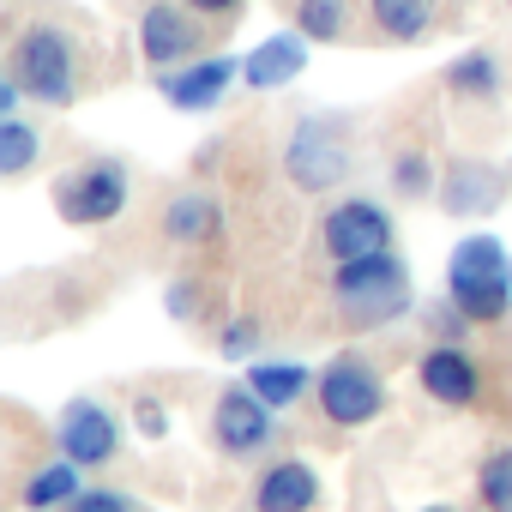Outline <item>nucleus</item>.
<instances>
[{"label": "nucleus", "instance_id": "nucleus-1", "mask_svg": "<svg viewBox=\"0 0 512 512\" xmlns=\"http://www.w3.org/2000/svg\"><path fill=\"white\" fill-rule=\"evenodd\" d=\"M332 302L350 326H392L410 314L416 290H410V266L398 253H368V260H338L332 272Z\"/></svg>", "mask_w": 512, "mask_h": 512}, {"label": "nucleus", "instance_id": "nucleus-2", "mask_svg": "<svg viewBox=\"0 0 512 512\" xmlns=\"http://www.w3.org/2000/svg\"><path fill=\"white\" fill-rule=\"evenodd\" d=\"M446 296L476 326H494L512 308V253L494 235H464L446 260Z\"/></svg>", "mask_w": 512, "mask_h": 512}, {"label": "nucleus", "instance_id": "nucleus-3", "mask_svg": "<svg viewBox=\"0 0 512 512\" xmlns=\"http://www.w3.org/2000/svg\"><path fill=\"white\" fill-rule=\"evenodd\" d=\"M7 73L25 85V97H37L49 109H67L79 97V55H73V37L61 25H25Z\"/></svg>", "mask_w": 512, "mask_h": 512}, {"label": "nucleus", "instance_id": "nucleus-4", "mask_svg": "<svg viewBox=\"0 0 512 512\" xmlns=\"http://www.w3.org/2000/svg\"><path fill=\"white\" fill-rule=\"evenodd\" d=\"M55 211H61L73 229L115 223V217L127 211V163H115V157H85V163H73V169L55 181Z\"/></svg>", "mask_w": 512, "mask_h": 512}, {"label": "nucleus", "instance_id": "nucleus-5", "mask_svg": "<svg viewBox=\"0 0 512 512\" xmlns=\"http://www.w3.org/2000/svg\"><path fill=\"white\" fill-rule=\"evenodd\" d=\"M314 398H320V416H326V422H338V428H368V422L386 410V380L374 374L368 356L344 350V356H332V362L320 368Z\"/></svg>", "mask_w": 512, "mask_h": 512}, {"label": "nucleus", "instance_id": "nucleus-6", "mask_svg": "<svg viewBox=\"0 0 512 512\" xmlns=\"http://www.w3.org/2000/svg\"><path fill=\"white\" fill-rule=\"evenodd\" d=\"M211 434L229 458H253V452H266L272 434H278V410L253 392V386H223L217 410H211Z\"/></svg>", "mask_w": 512, "mask_h": 512}, {"label": "nucleus", "instance_id": "nucleus-7", "mask_svg": "<svg viewBox=\"0 0 512 512\" xmlns=\"http://www.w3.org/2000/svg\"><path fill=\"white\" fill-rule=\"evenodd\" d=\"M284 169H290V181H296L302 193H326V187H338V181L350 175V145L338 139L332 121H302V127L290 133Z\"/></svg>", "mask_w": 512, "mask_h": 512}, {"label": "nucleus", "instance_id": "nucleus-8", "mask_svg": "<svg viewBox=\"0 0 512 512\" xmlns=\"http://www.w3.org/2000/svg\"><path fill=\"white\" fill-rule=\"evenodd\" d=\"M320 235H326L332 260H368V253H386L392 247V211L374 205V199H338L326 211Z\"/></svg>", "mask_w": 512, "mask_h": 512}, {"label": "nucleus", "instance_id": "nucleus-9", "mask_svg": "<svg viewBox=\"0 0 512 512\" xmlns=\"http://www.w3.org/2000/svg\"><path fill=\"white\" fill-rule=\"evenodd\" d=\"M61 452H67L73 464H85V470L115 464V452H121V422H115V410H109L103 398H73V404L61 410Z\"/></svg>", "mask_w": 512, "mask_h": 512}, {"label": "nucleus", "instance_id": "nucleus-10", "mask_svg": "<svg viewBox=\"0 0 512 512\" xmlns=\"http://www.w3.org/2000/svg\"><path fill=\"white\" fill-rule=\"evenodd\" d=\"M235 79H241V61L205 55V61H181V67H169V73L157 79V91H163L169 109H181V115H205V109L223 103V91H229Z\"/></svg>", "mask_w": 512, "mask_h": 512}, {"label": "nucleus", "instance_id": "nucleus-11", "mask_svg": "<svg viewBox=\"0 0 512 512\" xmlns=\"http://www.w3.org/2000/svg\"><path fill=\"white\" fill-rule=\"evenodd\" d=\"M193 49H199V25H193L181 7L157 0V7H145V13H139V55H145V67L169 73V67L193 61Z\"/></svg>", "mask_w": 512, "mask_h": 512}, {"label": "nucleus", "instance_id": "nucleus-12", "mask_svg": "<svg viewBox=\"0 0 512 512\" xmlns=\"http://www.w3.org/2000/svg\"><path fill=\"white\" fill-rule=\"evenodd\" d=\"M416 380H422V392H428L434 404H452V410L476 404V392H482V368L470 362L464 344H434V350H422Z\"/></svg>", "mask_w": 512, "mask_h": 512}, {"label": "nucleus", "instance_id": "nucleus-13", "mask_svg": "<svg viewBox=\"0 0 512 512\" xmlns=\"http://www.w3.org/2000/svg\"><path fill=\"white\" fill-rule=\"evenodd\" d=\"M434 199H440V211H452V217H488V211H500V199H506V175L488 169V163H452V169L440 175Z\"/></svg>", "mask_w": 512, "mask_h": 512}, {"label": "nucleus", "instance_id": "nucleus-14", "mask_svg": "<svg viewBox=\"0 0 512 512\" xmlns=\"http://www.w3.org/2000/svg\"><path fill=\"white\" fill-rule=\"evenodd\" d=\"M320 506V476L308 458H278L253 482V512H314Z\"/></svg>", "mask_w": 512, "mask_h": 512}, {"label": "nucleus", "instance_id": "nucleus-15", "mask_svg": "<svg viewBox=\"0 0 512 512\" xmlns=\"http://www.w3.org/2000/svg\"><path fill=\"white\" fill-rule=\"evenodd\" d=\"M302 67H308V37L284 31V37H266L260 49L241 55V85L247 91H284L290 79H302Z\"/></svg>", "mask_w": 512, "mask_h": 512}, {"label": "nucleus", "instance_id": "nucleus-16", "mask_svg": "<svg viewBox=\"0 0 512 512\" xmlns=\"http://www.w3.org/2000/svg\"><path fill=\"white\" fill-rule=\"evenodd\" d=\"M79 470L85 464H73L67 452H61V464H37L31 476H25V488H19V506L25 512H67L85 488H79Z\"/></svg>", "mask_w": 512, "mask_h": 512}, {"label": "nucleus", "instance_id": "nucleus-17", "mask_svg": "<svg viewBox=\"0 0 512 512\" xmlns=\"http://www.w3.org/2000/svg\"><path fill=\"white\" fill-rule=\"evenodd\" d=\"M314 380H320V368H308V362H284V356H260L247 368V386L260 392L272 410H290L302 392H314Z\"/></svg>", "mask_w": 512, "mask_h": 512}, {"label": "nucleus", "instance_id": "nucleus-18", "mask_svg": "<svg viewBox=\"0 0 512 512\" xmlns=\"http://www.w3.org/2000/svg\"><path fill=\"white\" fill-rule=\"evenodd\" d=\"M217 199L211 193H199V187H187V193H175L169 205H163V235L175 241V247H199V241H211L217 235Z\"/></svg>", "mask_w": 512, "mask_h": 512}, {"label": "nucleus", "instance_id": "nucleus-19", "mask_svg": "<svg viewBox=\"0 0 512 512\" xmlns=\"http://www.w3.org/2000/svg\"><path fill=\"white\" fill-rule=\"evenodd\" d=\"M446 91L452 97H500V61L488 49H470L446 67Z\"/></svg>", "mask_w": 512, "mask_h": 512}, {"label": "nucleus", "instance_id": "nucleus-20", "mask_svg": "<svg viewBox=\"0 0 512 512\" xmlns=\"http://www.w3.org/2000/svg\"><path fill=\"white\" fill-rule=\"evenodd\" d=\"M296 31L308 43H344L350 37V0H296Z\"/></svg>", "mask_w": 512, "mask_h": 512}, {"label": "nucleus", "instance_id": "nucleus-21", "mask_svg": "<svg viewBox=\"0 0 512 512\" xmlns=\"http://www.w3.org/2000/svg\"><path fill=\"white\" fill-rule=\"evenodd\" d=\"M31 163H37V127L25 115H0V175L25 181Z\"/></svg>", "mask_w": 512, "mask_h": 512}, {"label": "nucleus", "instance_id": "nucleus-22", "mask_svg": "<svg viewBox=\"0 0 512 512\" xmlns=\"http://www.w3.org/2000/svg\"><path fill=\"white\" fill-rule=\"evenodd\" d=\"M368 13L392 43H416L428 31V0H368Z\"/></svg>", "mask_w": 512, "mask_h": 512}, {"label": "nucleus", "instance_id": "nucleus-23", "mask_svg": "<svg viewBox=\"0 0 512 512\" xmlns=\"http://www.w3.org/2000/svg\"><path fill=\"white\" fill-rule=\"evenodd\" d=\"M476 494L488 512H512V446H500L476 464Z\"/></svg>", "mask_w": 512, "mask_h": 512}, {"label": "nucleus", "instance_id": "nucleus-24", "mask_svg": "<svg viewBox=\"0 0 512 512\" xmlns=\"http://www.w3.org/2000/svg\"><path fill=\"white\" fill-rule=\"evenodd\" d=\"M392 193H398V199H422V193H434V163H428L422 151H404V157L392 163Z\"/></svg>", "mask_w": 512, "mask_h": 512}, {"label": "nucleus", "instance_id": "nucleus-25", "mask_svg": "<svg viewBox=\"0 0 512 512\" xmlns=\"http://www.w3.org/2000/svg\"><path fill=\"white\" fill-rule=\"evenodd\" d=\"M470 326H476V320H470V314H464V308H458L452 296L428 308V332H434L440 344H464V332H470Z\"/></svg>", "mask_w": 512, "mask_h": 512}, {"label": "nucleus", "instance_id": "nucleus-26", "mask_svg": "<svg viewBox=\"0 0 512 512\" xmlns=\"http://www.w3.org/2000/svg\"><path fill=\"white\" fill-rule=\"evenodd\" d=\"M67 512H139V500H133V494H121V488H85Z\"/></svg>", "mask_w": 512, "mask_h": 512}, {"label": "nucleus", "instance_id": "nucleus-27", "mask_svg": "<svg viewBox=\"0 0 512 512\" xmlns=\"http://www.w3.org/2000/svg\"><path fill=\"white\" fill-rule=\"evenodd\" d=\"M217 350L223 356H253V350H260V326H223Z\"/></svg>", "mask_w": 512, "mask_h": 512}, {"label": "nucleus", "instance_id": "nucleus-28", "mask_svg": "<svg viewBox=\"0 0 512 512\" xmlns=\"http://www.w3.org/2000/svg\"><path fill=\"white\" fill-rule=\"evenodd\" d=\"M169 314H175V320H193V314H199V296H193L187 284H175V290H169Z\"/></svg>", "mask_w": 512, "mask_h": 512}, {"label": "nucleus", "instance_id": "nucleus-29", "mask_svg": "<svg viewBox=\"0 0 512 512\" xmlns=\"http://www.w3.org/2000/svg\"><path fill=\"white\" fill-rule=\"evenodd\" d=\"M187 7H193V13H205V19H223V13H235V7H241V0H187Z\"/></svg>", "mask_w": 512, "mask_h": 512}, {"label": "nucleus", "instance_id": "nucleus-30", "mask_svg": "<svg viewBox=\"0 0 512 512\" xmlns=\"http://www.w3.org/2000/svg\"><path fill=\"white\" fill-rule=\"evenodd\" d=\"M133 416H139V428H145V434H163V422H157V404H139Z\"/></svg>", "mask_w": 512, "mask_h": 512}, {"label": "nucleus", "instance_id": "nucleus-31", "mask_svg": "<svg viewBox=\"0 0 512 512\" xmlns=\"http://www.w3.org/2000/svg\"><path fill=\"white\" fill-rule=\"evenodd\" d=\"M422 512H452V506H422Z\"/></svg>", "mask_w": 512, "mask_h": 512}, {"label": "nucleus", "instance_id": "nucleus-32", "mask_svg": "<svg viewBox=\"0 0 512 512\" xmlns=\"http://www.w3.org/2000/svg\"><path fill=\"white\" fill-rule=\"evenodd\" d=\"M506 7H512V0H506Z\"/></svg>", "mask_w": 512, "mask_h": 512}]
</instances>
